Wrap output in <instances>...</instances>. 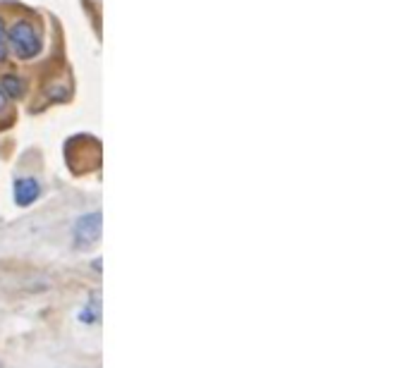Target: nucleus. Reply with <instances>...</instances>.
Segmentation results:
<instances>
[{
    "mask_svg": "<svg viewBox=\"0 0 409 368\" xmlns=\"http://www.w3.org/2000/svg\"><path fill=\"white\" fill-rule=\"evenodd\" d=\"M5 39L10 41V48L17 58L22 60H31L36 58L41 51H43V36H41V29L36 27L34 22L29 20H20L10 27V31L5 34Z\"/></svg>",
    "mask_w": 409,
    "mask_h": 368,
    "instance_id": "1",
    "label": "nucleus"
},
{
    "mask_svg": "<svg viewBox=\"0 0 409 368\" xmlns=\"http://www.w3.org/2000/svg\"><path fill=\"white\" fill-rule=\"evenodd\" d=\"M100 213L98 210H93V213H86L81 215L77 222H74V242H77V247H91L98 242L100 237Z\"/></svg>",
    "mask_w": 409,
    "mask_h": 368,
    "instance_id": "2",
    "label": "nucleus"
},
{
    "mask_svg": "<svg viewBox=\"0 0 409 368\" xmlns=\"http://www.w3.org/2000/svg\"><path fill=\"white\" fill-rule=\"evenodd\" d=\"M41 196V184L34 177H20L15 182V201L17 206H29Z\"/></svg>",
    "mask_w": 409,
    "mask_h": 368,
    "instance_id": "3",
    "label": "nucleus"
},
{
    "mask_svg": "<svg viewBox=\"0 0 409 368\" xmlns=\"http://www.w3.org/2000/svg\"><path fill=\"white\" fill-rule=\"evenodd\" d=\"M24 89H27V84H24V79L17 77V74H5V77L0 79V91L8 98H22Z\"/></svg>",
    "mask_w": 409,
    "mask_h": 368,
    "instance_id": "4",
    "label": "nucleus"
},
{
    "mask_svg": "<svg viewBox=\"0 0 409 368\" xmlns=\"http://www.w3.org/2000/svg\"><path fill=\"white\" fill-rule=\"evenodd\" d=\"M100 316V307H98V297L93 295L89 302H86V307L79 311V321L81 323H96Z\"/></svg>",
    "mask_w": 409,
    "mask_h": 368,
    "instance_id": "5",
    "label": "nucleus"
},
{
    "mask_svg": "<svg viewBox=\"0 0 409 368\" xmlns=\"http://www.w3.org/2000/svg\"><path fill=\"white\" fill-rule=\"evenodd\" d=\"M5 20L0 17V62H3L5 58H8V43H5Z\"/></svg>",
    "mask_w": 409,
    "mask_h": 368,
    "instance_id": "6",
    "label": "nucleus"
},
{
    "mask_svg": "<svg viewBox=\"0 0 409 368\" xmlns=\"http://www.w3.org/2000/svg\"><path fill=\"white\" fill-rule=\"evenodd\" d=\"M5 113H8V98H5V93L0 91V120H3Z\"/></svg>",
    "mask_w": 409,
    "mask_h": 368,
    "instance_id": "7",
    "label": "nucleus"
},
{
    "mask_svg": "<svg viewBox=\"0 0 409 368\" xmlns=\"http://www.w3.org/2000/svg\"><path fill=\"white\" fill-rule=\"evenodd\" d=\"M0 368H3V364H0Z\"/></svg>",
    "mask_w": 409,
    "mask_h": 368,
    "instance_id": "8",
    "label": "nucleus"
}]
</instances>
